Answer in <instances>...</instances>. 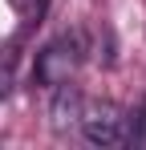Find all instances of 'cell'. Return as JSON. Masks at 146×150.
<instances>
[{"label":"cell","instance_id":"obj_1","mask_svg":"<svg viewBox=\"0 0 146 150\" xmlns=\"http://www.w3.org/2000/svg\"><path fill=\"white\" fill-rule=\"evenodd\" d=\"M77 130H81L85 142H94V146H122V142L134 138V114L122 110L118 101H110V98H94V101L81 105Z\"/></svg>","mask_w":146,"mask_h":150},{"label":"cell","instance_id":"obj_2","mask_svg":"<svg viewBox=\"0 0 146 150\" xmlns=\"http://www.w3.org/2000/svg\"><path fill=\"white\" fill-rule=\"evenodd\" d=\"M81 61H85V45H81V37H77V33H65V37L49 41L45 49L37 53L33 77H37V85L57 89V85H65V81H73V77H77Z\"/></svg>","mask_w":146,"mask_h":150},{"label":"cell","instance_id":"obj_3","mask_svg":"<svg viewBox=\"0 0 146 150\" xmlns=\"http://www.w3.org/2000/svg\"><path fill=\"white\" fill-rule=\"evenodd\" d=\"M81 105H85V98L77 93L73 81L57 85L53 89V101H49V126H53V134H73L77 122H81Z\"/></svg>","mask_w":146,"mask_h":150},{"label":"cell","instance_id":"obj_4","mask_svg":"<svg viewBox=\"0 0 146 150\" xmlns=\"http://www.w3.org/2000/svg\"><path fill=\"white\" fill-rule=\"evenodd\" d=\"M8 89H12V69H8V65L0 61V101L8 98Z\"/></svg>","mask_w":146,"mask_h":150},{"label":"cell","instance_id":"obj_5","mask_svg":"<svg viewBox=\"0 0 146 150\" xmlns=\"http://www.w3.org/2000/svg\"><path fill=\"white\" fill-rule=\"evenodd\" d=\"M8 4H12L16 12H33V4H37V0H8Z\"/></svg>","mask_w":146,"mask_h":150}]
</instances>
